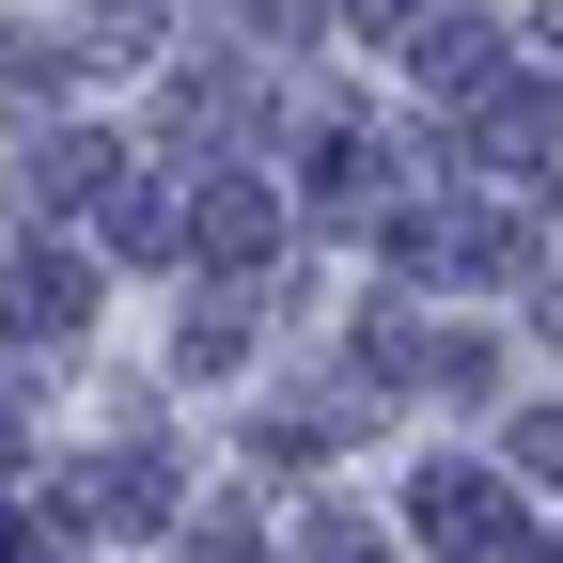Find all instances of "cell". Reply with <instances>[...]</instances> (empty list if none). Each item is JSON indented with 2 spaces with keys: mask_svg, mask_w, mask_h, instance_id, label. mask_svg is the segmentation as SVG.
I'll return each mask as SVG.
<instances>
[{
  "mask_svg": "<svg viewBox=\"0 0 563 563\" xmlns=\"http://www.w3.org/2000/svg\"><path fill=\"white\" fill-rule=\"evenodd\" d=\"M0 563H47V548H32V517H0Z\"/></svg>",
  "mask_w": 563,
  "mask_h": 563,
  "instance_id": "cell-3",
  "label": "cell"
},
{
  "mask_svg": "<svg viewBox=\"0 0 563 563\" xmlns=\"http://www.w3.org/2000/svg\"><path fill=\"white\" fill-rule=\"evenodd\" d=\"M517 470H548V485H563V407H532V422H517Z\"/></svg>",
  "mask_w": 563,
  "mask_h": 563,
  "instance_id": "cell-2",
  "label": "cell"
},
{
  "mask_svg": "<svg viewBox=\"0 0 563 563\" xmlns=\"http://www.w3.org/2000/svg\"><path fill=\"white\" fill-rule=\"evenodd\" d=\"M422 532H454V563H501V485L439 470V485H422Z\"/></svg>",
  "mask_w": 563,
  "mask_h": 563,
  "instance_id": "cell-1",
  "label": "cell"
}]
</instances>
